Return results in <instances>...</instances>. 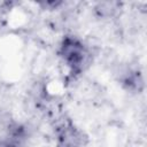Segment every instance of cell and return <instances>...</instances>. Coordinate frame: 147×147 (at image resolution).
<instances>
[{
	"instance_id": "7a4b0ae2",
	"label": "cell",
	"mask_w": 147,
	"mask_h": 147,
	"mask_svg": "<svg viewBox=\"0 0 147 147\" xmlns=\"http://www.w3.org/2000/svg\"><path fill=\"white\" fill-rule=\"evenodd\" d=\"M85 138L83 132L70 122L63 123L57 131V147H84Z\"/></svg>"
},
{
	"instance_id": "6da1fadb",
	"label": "cell",
	"mask_w": 147,
	"mask_h": 147,
	"mask_svg": "<svg viewBox=\"0 0 147 147\" xmlns=\"http://www.w3.org/2000/svg\"><path fill=\"white\" fill-rule=\"evenodd\" d=\"M60 54L65 64L71 69L72 72L78 74L84 70L90 53L85 45L74 37H65L62 41Z\"/></svg>"
},
{
	"instance_id": "3957f363",
	"label": "cell",
	"mask_w": 147,
	"mask_h": 147,
	"mask_svg": "<svg viewBox=\"0 0 147 147\" xmlns=\"http://www.w3.org/2000/svg\"><path fill=\"white\" fill-rule=\"evenodd\" d=\"M118 8L117 2H101L95 7V11L101 17H109L115 14Z\"/></svg>"
}]
</instances>
